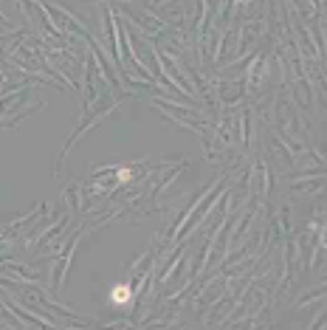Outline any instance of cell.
<instances>
[{
  "instance_id": "1",
  "label": "cell",
  "mask_w": 327,
  "mask_h": 330,
  "mask_svg": "<svg viewBox=\"0 0 327 330\" xmlns=\"http://www.w3.org/2000/svg\"><path fill=\"white\" fill-rule=\"evenodd\" d=\"M110 296H113V302H116V305L130 302V288H127V285H116V288H113V294H110Z\"/></svg>"
}]
</instances>
